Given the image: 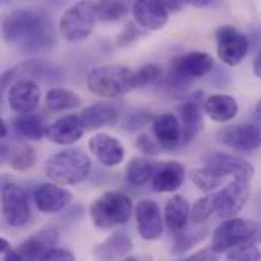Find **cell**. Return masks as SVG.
I'll return each mask as SVG.
<instances>
[{"label": "cell", "instance_id": "obj_1", "mask_svg": "<svg viewBox=\"0 0 261 261\" xmlns=\"http://www.w3.org/2000/svg\"><path fill=\"white\" fill-rule=\"evenodd\" d=\"M5 41L26 55L50 50L57 44V29L52 18L35 8H17L8 12L2 23Z\"/></svg>", "mask_w": 261, "mask_h": 261}, {"label": "cell", "instance_id": "obj_2", "mask_svg": "<svg viewBox=\"0 0 261 261\" xmlns=\"http://www.w3.org/2000/svg\"><path fill=\"white\" fill-rule=\"evenodd\" d=\"M46 177L61 187H73L84 182L92 170L90 156L81 148H64L49 156L43 165Z\"/></svg>", "mask_w": 261, "mask_h": 261}, {"label": "cell", "instance_id": "obj_3", "mask_svg": "<svg viewBox=\"0 0 261 261\" xmlns=\"http://www.w3.org/2000/svg\"><path fill=\"white\" fill-rule=\"evenodd\" d=\"M89 90L101 98L115 99L136 89V70L124 64H104L93 67L87 75Z\"/></svg>", "mask_w": 261, "mask_h": 261}, {"label": "cell", "instance_id": "obj_4", "mask_svg": "<svg viewBox=\"0 0 261 261\" xmlns=\"http://www.w3.org/2000/svg\"><path fill=\"white\" fill-rule=\"evenodd\" d=\"M135 213L132 199L121 191H106L90 205V220L98 229H112L127 223Z\"/></svg>", "mask_w": 261, "mask_h": 261}, {"label": "cell", "instance_id": "obj_5", "mask_svg": "<svg viewBox=\"0 0 261 261\" xmlns=\"http://www.w3.org/2000/svg\"><path fill=\"white\" fill-rule=\"evenodd\" d=\"M214 67V60L208 52L190 50L174 57L167 72V84L171 89H187L193 80L208 75Z\"/></svg>", "mask_w": 261, "mask_h": 261}, {"label": "cell", "instance_id": "obj_6", "mask_svg": "<svg viewBox=\"0 0 261 261\" xmlns=\"http://www.w3.org/2000/svg\"><path fill=\"white\" fill-rule=\"evenodd\" d=\"M260 228L255 222L234 217L222 222L213 232L211 249L216 254L231 252L240 246L254 243L258 237Z\"/></svg>", "mask_w": 261, "mask_h": 261}, {"label": "cell", "instance_id": "obj_7", "mask_svg": "<svg viewBox=\"0 0 261 261\" xmlns=\"http://www.w3.org/2000/svg\"><path fill=\"white\" fill-rule=\"evenodd\" d=\"M98 21V11L95 2H80L64 11L60 18L58 31L69 43L86 40L95 29Z\"/></svg>", "mask_w": 261, "mask_h": 261}, {"label": "cell", "instance_id": "obj_8", "mask_svg": "<svg viewBox=\"0 0 261 261\" xmlns=\"http://www.w3.org/2000/svg\"><path fill=\"white\" fill-rule=\"evenodd\" d=\"M2 214L3 220L11 228H23L32 219V210L26 191L15 184L2 187Z\"/></svg>", "mask_w": 261, "mask_h": 261}, {"label": "cell", "instance_id": "obj_9", "mask_svg": "<svg viewBox=\"0 0 261 261\" xmlns=\"http://www.w3.org/2000/svg\"><path fill=\"white\" fill-rule=\"evenodd\" d=\"M251 196L249 182L231 180L219 193L213 194L214 213L219 219L229 220L237 217V214L245 208Z\"/></svg>", "mask_w": 261, "mask_h": 261}, {"label": "cell", "instance_id": "obj_10", "mask_svg": "<svg viewBox=\"0 0 261 261\" xmlns=\"http://www.w3.org/2000/svg\"><path fill=\"white\" fill-rule=\"evenodd\" d=\"M216 41L219 60L229 67L239 66L249 50L248 37L231 24H223L216 31Z\"/></svg>", "mask_w": 261, "mask_h": 261}, {"label": "cell", "instance_id": "obj_11", "mask_svg": "<svg viewBox=\"0 0 261 261\" xmlns=\"http://www.w3.org/2000/svg\"><path fill=\"white\" fill-rule=\"evenodd\" d=\"M203 167L210 168L223 179L231 177L232 180L251 182L254 177V167L248 161L229 153L216 151L208 154L203 159Z\"/></svg>", "mask_w": 261, "mask_h": 261}, {"label": "cell", "instance_id": "obj_12", "mask_svg": "<svg viewBox=\"0 0 261 261\" xmlns=\"http://www.w3.org/2000/svg\"><path fill=\"white\" fill-rule=\"evenodd\" d=\"M219 141L239 153H252L261 147V128L255 124L226 125L217 133Z\"/></svg>", "mask_w": 261, "mask_h": 261}, {"label": "cell", "instance_id": "obj_13", "mask_svg": "<svg viewBox=\"0 0 261 261\" xmlns=\"http://www.w3.org/2000/svg\"><path fill=\"white\" fill-rule=\"evenodd\" d=\"M135 219L141 239L147 242L159 240L164 234V217L159 205L151 199H144L135 206Z\"/></svg>", "mask_w": 261, "mask_h": 261}, {"label": "cell", "instance_id": "obj_14", "mask_svg": "<svg viewBox=\"0 0 261 261\" xmlns=\"http://www.w3.org/2000/svg\"><path fill=\"white\" fill-rule=\"evenodd\" d=\"M8 106L9 109L20 115L32 113L41 99V89L32 80H17L8 89Z\"/></svg>", "mask_w": 261, "mask_h": 261}, {"label": "cell", "instance_id": "obj_15", "mask_svg": "<svg viewBox=\"0 0 261 261\" xmlns=\"http://www.w3.org/2000/svg\"><path fill=\"white\" fill-rule=\"evenodd\" d=\"M202 96V92L193 93L188 98H185L177 109L179 121L184 128V144H190L203 128L205 99Z\"/></svg>", "mask_w": 261, "mask_h": 261}, {"label": "cell", "instance_id": "obj_16", "mask_svg": "<svg viewBox=\"0 0 261 261\" xmlns=\"http://www.w3.org/2000/svg\"><path fill=\"white\" fill-rule=\"evenodd\" d=\"M72 193L54 182L41 184L34 191V203L35 208L43 214H57L66 210L72 202Z\"/></svg>", "mask_w": 261, "mask_h": 261}, {"label": "cell", "instance_id": "obj_17", "mask_svg": "<svg viewBox=\"0 0 261 261\" xmlns=\"http://www.w3.org/2000/svg\"><path fill=\"white\" fill-rule=\"evenodd\" d=\"M121 116V104L115 99L98 101L87 109H84L80 115L84 128L87 132L98 130L102 127L115 125Z\"/></svg>", "mask_w": 261, "mask_h": 261}, {"label": "cell", "instance_id": "obj_18", "mask_svg": "<svg viewBox=\"0 0 261 261\" xmlns=\"http://www.w3.org/2000/svg\"><path fill=\"white\" fill-rule=\"evenodd\" d=\"M89 150L104 167H116L124 162L125 148L122 142L107 133H96L89 141Z\"/></svg>", "mask_w": 261, "mask_h": 261}, {"label": "cell", "instance_id": "obj_19", "mask_svg": "<svg viewBox=\"0 0 261 261\" xmlns=\"http://www.w3.org/2000/svg\"><path fill=\"white\" fill-rule=\"evenodd\" d=\"M133 18L141 29L145 31H159L167 21L170 12L165 9L162 2L158 0H139L132 6Z\"/></svg>", "mask_w": 261, "mask_h": 261}, {"label": "cell", "instance_id": "obj_20", "mask_svg": "<svg viewBox=\"0 0 261 261\" xmlns=\"http://www.w3.org/2000/svg\"><path fill=\"white\" fill-rule=\"evenodd\" d=\"M57 242L58 231L54 226H47L26 239L17 251L21 254L24 261H41L50 251L55 249Z\"/></svg>", "mask_w": 261, "mask_h": 261}, {"label": "cell", "instance_id": "obj_21", "mask_svg": "<svg viewBox=\"0 0 261 261\" xmlns=\"http://www.w3.org/2000/svg\"><path fill=\"white\" fill-rule=\"evenodd\" d=\"M153 136L161 148L173 150L184 144V128L179 118L173 113H162L151 122Z\"/></svg>", "mask_w": 261, "mask_h": 261}, {"label": "cell", "instance_id": "obj_22", "mask_svg": "<svg viewBox=\"0 0 261 261\" xmlns=\"http://www.w3.org/2000/svg\"><path fill=\"white\" fill-rule=\"evenodd\" d=\"M84 132L86 128L80 116L64 115L47 127L46 138L57 145H72L83 138Z\"/></svg>", "mask_w": 261, "mask_h": 261}, {"label": "cell", "instance_id": "obj_23", "mask_svg": "<svg viewBox=\"0 0 261 261\" xmlns=\"http://www.w3.org/2000/svg\"><path fill=\"white\" fill-rule=\"evenodd\" d=\"M2 161L12 170L26 171L35 164V150L20 138L2 142Z\"/></svg>", "mask_w": 261, "mask_h": 261}, {"label": "cell", "instance_id": "obj_24", "mask_svg": "<svg viewBox=\"0 0 261 261\" xmlns=\"http://www.w3.org/2000/svg\"><path fill=\"white\" fill-rule=\"evenodd\" d=\"M185 167L180 162H161L153 176L151 190L154 193H174L182 187L185 180Z\"/></svg>", "mask_w": 261, "mask_h": 261}, {"label": "cell", "instance_id": "obj_25", "mask_svg": "<svg viewBox=\"0 0 261 261\" xmlns=\"http://www.w3.org/2000/svg\"><path fill=\"white\" fill-rule=\"evenodd\" d=\"M190 217H191L190 203L184 196L176 194L171 199H168L164 208V222L170 232H173L174 236L182 234L187 229Z\"/></svg>", "mask_w": 261, "mask_h": 261}, {"label": "cell", "instance_id": "obj_26", "mask_svg": "<svg viewBox=\"0 0 261 261\" xmlns=\"http://www.w3.org/2000/svg\"><path fill=\"white\" fill-rule=\"evenodd\" d=\"M205 113L210 119L225 124L232 121L239 113V102L234 96L226 93H214L205 98Z\"/></svg>", "mask_w": 261, "mask_h": 261}, {"label": "cell", "instance_id": "obj_27", "mask_svg": "<svg viewBox=\"0 0 261 261\" xmlns=\"http://www.w3.org/2000/svg\"><path fill=\"white\" fill-rule=\"evenodd\" d=\"M133 249L132 239L124 232H113L93 249L95 261H116Z\"/></svg>", "mask_w": 261, "mask_h": 261}, {"label": "cell", "instance_id": "obj_28", "mask_svg": "<svg viewBox=\"0 0 261 261\" xmlns=\"http://www.w3.org/2000/svg\"><path fill=\"white\" fill-rule=\"evenodd\" d=\"M159 164L148 158H133L125 165V180L133 187H144L153 180Z\"/></svg>", "mask_w": 261, "mask_h": 261}, {"label": "cell", "instance_id": "obj_29", "mask_svg": "<svg viewBox=\"0 0 261 261\" xmlns=\"http://www.w3.org/2000/svg\"><path fill=\"white\" fill-rule=\"evenodd\" d=\"M12 130L23 141H41L46 136V127L38 115H20L12 119Z\"/></svg>", "mask_w": 261, "mask_h": 261}, {"label": "cell", "instance_id": "obj_30", "mask_svg": "<svg viewBox=\"0 0 261 261\" xmlns=\"http://www.w3.org/2000/svg\"><path fill=\"white\" fill-rule=\"evenodd\" d=\"M44 104L46 109L50 112H66V110L76 109L81 104V98L69 89L55 87L46 92Z\"/></svg>", "mask_w": 261, "mask_h": 261}, {"label": "cell", "instance_id": "obj_31", "mask_svg": "<svg viewBox=\"0 0 261 261\" xmlns=\"http://www.w3.org/2000/svg\"><path fill=\"white\" fill-rule=\"evenodd\" d=\"M190 179L203 193H213L214 190L222 187V184L225 182V179L222 176L216 174L214 171H211L206 167H200V168L191 170Z\"/></svg>", "mask_w": 261, "mask_h": 261}, {"label": "cell", "instance_id": "obj_32", "mask_svg": "<svg viewBox=\"0 0 261 261\" xmlns=\"http://www.w3.org/2000/svg\"><path fill=\"white\" fill-rule=\"evenodd\" d=\"M208 236V229H197V231H184L182 234L176 236L174 245H173V254L174 255H182L196 245H199L205 237Z\"/></svg>", "mask_w": 261, "mask_h": 261}, {"label": "cell", "instance_id": "obj_33", "mask_svg": "<svg viewBox=\"0 0 261 261\" xmlns=\"http://www.w3.org/2000/svg\"><path fill=\"white\" fill-rule=\"evenodd\" d=\"M99 21H118L127 15L128 6L124 2H96Z\"/></svg>", "mask_w": 261, "mask_h": 261}, {"label": "cell", "instance_id": "obj_34", "mask_svg": "<svg viewBox=\"0 0 261 261\" xmlns=\"http://www.w3.org/2000/svg\"><path fill=\"white\" fill-rule=\"evenodd\" d=\"M214 213V205H213V196H206L199 199L194 206L191 208V220L196 225H203L211 219Z\"/></svg>", "mask_w": 261, "mask_h": 261}, {"label": "cell", "instance_id": "obj_35", "mask_svg": "<svg viewBox=\"0 0 261 261\" xmlns=\"http://www.w3.org/2000/svg\"><path fill=\"white\" fill-rule=\"evenodd\" d=\"M226 261H261V249L254 243L240 246L228 252Z\"/></svg>", "mask_w": 261, "mask_h": 261}, {"label": "cell", "instance_id": "obj_36", "mask_svg": "<svg viewBox=\"0 0 261 261\" xmlns=\"http://www.w3.org/2000/svg\"><path fill=\"white\" fill-rule=\"evenodd\" d=\"M161 75H162V70L158 64L147 63L136 70V84H138V87L151 84V83L158 81L161 78Z\"/></svg>", "mask_w": 261, "mask_h": 261}, {"label": "cell", "instance_id": "obj_37", "mask_svg": "<svg viewBox=\"0 0 261 261\" xmlns=\"http://www.w3.org/2000/svg\"><path fill=\"white\" fill-rule=\"evenodd\" d=\"M142 29L139 26H136V23L133 21H128L125 23V26L119 31L118 37H116V44L124 47V46H128L132 43H135L141 35H142Z\"/></svg>", "mask_w": 261, "mask_h": 261}, {"label": "cell", "instance_id": "obj_38", "mask_svg": "<svg viewBox=\"0 0 261 261\" xmlns=\"http://www.w3.org/2000/svg\"><path fill=\"white\" fill-rule=\"evenodd\" d=\"M136 147L145 154V156H158L161 153V145L158 144V141L154 138H151L147 133H142L136 138Z\"/></svg>", "mask_w": 261, "mask_h": 261}, {"label": "cell", "instance_id": "obj_39", "mask_svg": "<svg viewBox=\"0 0 261 261\" xmlns=\"http://www.w3.org/2000/svg\"><path fill=\"white\" fill-rule=\"evenodd\" d=\"M148 121H151V122L154 121V118H151V115H150V113H145V112H136V113H133V115H130V116H128L125 127H127L128 130H136V128H139V127H142V125L148 124Z\"/></svg>", "mask_w": 261, "mask_h": 261}, {"label": "cell", "instance_id": "obj_40", "mask_svg": "<svg viewBox=\"0 0 261 261\" xmlns=\"http://www.w3.org/2000/svg\"><path fill=\"white\" fill-rule=\"evenodd\" d=\"M41 261H76V258H75V255L70 251L61 249V248H55Z\"/></svg>", "mask_w": 261, "mask_h": 261}, {"label": "cell", "instance_id": "obj_41", "mask_svg": "<svg viewBox=\"0 0 261 261\" xmlns=\"http://www.w3.org/2000/svg\"><path fill=\"white\" fill-rule=\"evenodd\" d=\"M177 261H217V254L210 248V249H202L190 257H185Z\"/></svg>", "mask_w": 261, "mask_h": 261}, {"label": "cell", "instance_id": "obj_42", "mask_svg": "<svg viewBox=\"0 0 261 261\" xmlns=\"http://www.w3.org/2000/svg\"><path fill=\"white\" fill-rule=\"evenodd\" d=\"M164 3V6H165V9L171 14V12H177V11H180L182 8H184V2H179V0H173V2H170V0H167V2H162Z\"/></svg>", "mask_w": 261, "mask_h": 261}, {"label": "cell", "instance_id": "obj_43", "mask_svg": "<svg viewBox=\"0 0 261 261\" xmlns=\"http://www.w3.org/2000/svg\"><path fill=\"white\" fill-rule=\"evenodd\" d=\"M3 261H24L21 254L17 249H11L6 254H3Z\"/></svg>", "mask_w": 261, "mask_h": 261}, {"label": "cell", "instance_id": "obj_44", "mask_svg": "<svg viewBox=\"0 0 261 261\" xmlns=\"http://www.w3.org/2000/svg\"><path fill=\"white\" fill-rule=\"evenodd\" d=\"M252 70H254L255 76L261 78V47L260 50L255 54V58H254V63H252Z\"/></svg>", "mask_w": 261, "mask_h": 261}, {"label": "cell", "instance_id": "obj_45", "mask_svg": "<svg viewBox=\"0 0 261 261\" xmlns=\"http://www.w3.org/2000/svg\"><path fill=\"white\" fill-rule=\"evenodd\" d=\"M187 3L194 6V8H208V6L214 5V2H210V0H190Z\"/></svg>", "mask_w": 261, "mask_h": 261}, {"label": "cell", "instance_id": "obj_46", "mask_svg": "<svg viewBox=\"0 0 261 261\" xmlns=\"http://www.w3.org/2000/svg\"><path fill=\"white\" fill-rule=\"evenodd\" d=\"M0 138H2V141H6V138H8V124L5 121L0 122Z\"/></svg>", "mask_w": 261, "mask_h": 261}, {"label": "cell", "instance_id": "obj_47", "mask_svg": "<svg viewBox=\"0 0 261 261\" xmlns=\"http://www.w3.org/2000/svg\"><path fill=\"white\" fill-rule=\"evenodd\" d=\"M12 248H11V245L8 243V240H5V239H0V252L2 254H6L8 251H11Z\"/></svg>", "mask_w": 261, "mask_h": 261}, {"label": "cell", "instance_id": "obj_48", "mask_svg": "<svg viewBox=\"0 0 261 261\" xmlns=\"http://www.w3.org/2000/svg\"><path fill=\"white\" fill-rule=\"evenodd\" d=\"M255 113H257V116H258V119L261 121V99L257 102V107H255Z\"/></svg>", "mask_w": 261, "mask_h": 261}, {"label": "cell", "instance_id": "obj_49", "mask_svg": "<svg viewBox=\"0 0 261 261\" xmlns=\"http://www.w3.org/2000/svg\"><path fill=\"white\" fill-rule=\"evenodd\" d=\"M124 261H139V260H138V258H135V257H127Z\"/></svg>", "mask_w": 261, "mask_h": 261}]
</instances>
